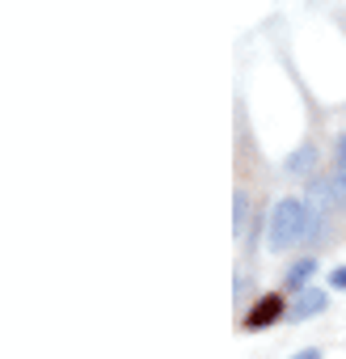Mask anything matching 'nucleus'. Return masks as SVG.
<instances>
[{"label": "nucleus", "instance_id": "1", "mask_svg": "<svg viewBox=\"0 0 346 359\" xmlns=\"http://www.w3.org/2000/svg\"><path fill=\"white\" fill-rule=\"evenodd\" d=\"M266 241H270L275 254H283V250L308 241V203H300V199H279V203L270 208V233H266Z\"/></svg>", "mask_w": 346, "mask_h": 359}, {"label": "nucleus", "instance_id": "2", "mask_svg": "<svg viewBox=\"0 0 346 359\" xmlns=\"http://www.w3.org/2000/svg\"><path fill=\"white\" fill-rule=\"evenodd\" d=\"M283 313H287L283 296H279V292H270V296H262V300L249 309V317H245V330H266V325H275Z\"/></svg>", "mask_w": 346, "mask_h": 359}, {"label": "nucleus", "instance_id": "3", "mask_svg": "<svg viewBox=\"0 0 346 359\" xmlns=\"http://www.w3.org/2000/svg\"><path fill=\"white\" fill-rule=\"evenodd\" d=\"M329 304V296H325V287H304V292H296V304L287 309V317L291 321H308L312 313H321Z\"/></svg>", "mask_w": 346, "mask_h": 359}, {"label": "nucleus", "instance_id": "4", "mask_svg": "<svg viewBox=\"0 0 346 359\" xmlns=\"http://www.w3.org/2000/svg\"><path fill=\"white\" fill-rule=\"evenodd\" d=\"M312 271H317V258H312V254H308V258H300V262L287 271V287L304 292V287H308V279H312Z\"/></svg>", "mask_w": 346, "mask_h": 359}, {"label": "nucleus", "instance_id": "5", "mask_svg": "<svg viewBox=\"0 0 346 359\" xmlns=\"http://www.w3.org/2000/svg\"><path fill=\"white\" fill-rule=\"evenodd\" d=\"M333 191H338V203H346V135H338V161H333Z\"/></svg>", "mask_w": 346, "mask_h": 359}, {"label": "nucleus", "instance_id": "6", "mask_svg": "<svg viewBox=\"0 0 346 359\" xmlns=\"http://www.w3.org/2000/svg\"><path fill=\"white\" fill-rule=\"evenodd\" d=\"M308 165H317V148H312V144H304V148L287 161V169H291V173H300V169H308Z\"/></svg>", "mask_w": 346, "mask_h": 359}, {"label": "nucleus", "instance_id": "7", "mask_svg": "<svg viewBox=\"0 0 346 359\" xmlns=\"http://www.w3.org/2000/svg\"><path fill=\"white\" fill-rule=\"evenodd\" d=\"M233 208H237V220H233V233H241V229H245V212H249V203H245V191H237V199H233Z\"/></svg>", "mask_w": 346, "mask_h": 359}, {"label": "nucleus", "instance_id": "8", "mask_svg": "<svg viewBox=\"0 0 346 359\" xmlns=\"http://www.w3.org/2000/svg\"><path fill=\"white\" fill-rule=\"evenodd\" d=\"M329 287H338V292H346V266H338V271L329 275Z\"/></svg>", "mask_w": 346, "mask_h": 359}, {"label": "nucleus", "instance_id": "9", "mask_svg": "<svg viewBox=\"0 0 346 359\" xmlns=\"http://www.w3.org/2000/svg\"><path fill=\"white\" fill-rule=\"evenodd\" d=\"M291 359H321V351H300V355H291Z\"/></svg>", "mask_w": 346, "mask_h": 359}]
</instances>
